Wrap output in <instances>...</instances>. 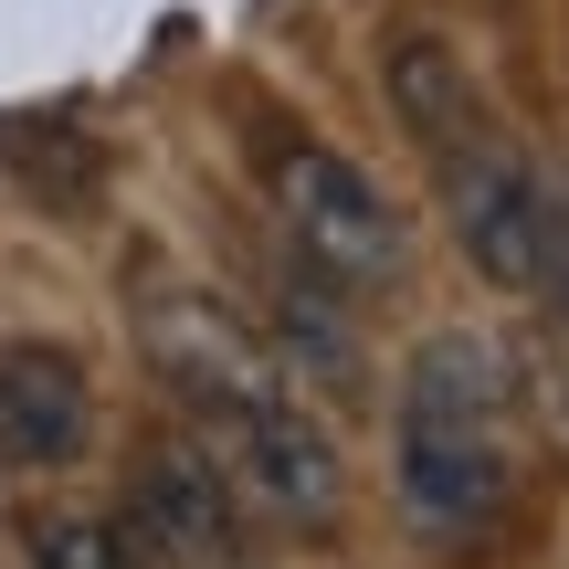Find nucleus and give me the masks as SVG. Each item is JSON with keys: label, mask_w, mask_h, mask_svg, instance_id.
Here are the masks:
<instances>
[{"label": "nucleus", "mask_w": 569, "mask_h": 569, "mask_svg": "<svg viewBox=\"0 0 569 569\" xmlns=\"http://www.w3.org/2000/svg\"><path fill=\"white\" fill-rule=\"evenodd\" d=\"M127 528L169 569H253V507L190 432H169L127 465Z\"/></svg>", "instance_id": "5"}, {"label": "nucleus", "mask_w": 569, "mask_h": 569, "mask_svg": "<svg viewBox=\"0 0 569 569\" xmlns=\"http://www.w3.org/2000/svg\"><path fill=\"white\" fill-rule=\"evenodd\" d=\"M432 190H443V222L465 243V264L486 284H538V222H549V190H538L528 148L507 138V117L475 127V138L432 148Z\"/></svg>", "instance_id": "4"}, {"label": "nucleus", "mask_w": 569, "mask_h": 569, "mask_svg": "<svg viewBox=\"0 0 569 569\" xmlns=\"http://www.w3.org/2000/svg\"><path fill=\"white\" fill-rule=\"evenodd\" d=\"M284 359H317V390H348L359 380V338L338 327V306L327 296H306V284H284Z\"/></svg>", "instance_id": "8"}, {"label": "nucleus", "mask_w": 569, "mask_h": 569, "mask_svg": "<svg viewBox=\"0 0 569 569\" xmlns=\"http://www.w3.org/2000/svg\"><path fill=\"white\" fill-rule=\"evenodd\" d=\"M538 296L569 317V201L549 190V222H538Z\"/></svg>", "instance_id": "9"}, {"label": "nucleus", "mask_w": 569, "mask_h": 569, "mask_svg": "<svg viewBox=\"0 0 569 569\" xmlns=\"http://www.w3.org/2000/svg\"><path fill=\"white\" fill-rule=\"evenodd\" d=\"M96 443V380L53 338H0V465L11 475H63Z\"/></svg>", "instance_id": "6"}, {"label": "nucleus", "mask_w": 569, "mask_h": 569, "mask_svg": "<svg viewBox=\"0 0 569 569\" xmlns=\"http://www.w3.org/2000/svg\"><path fill=\"white\" fill-rule=\"evenodd\" d=\"M32 569H169V559H148L127 517H42Z\"/></svg>", "instance_id": "7"}, {"label": "nucleus", "mask_w": 569, "mask_h": 569, "mask_svg": "<svg viewBox=\"0 0 569 569\" xmlns=\"http://www.w3.org/2000/svg\"><path fill=\"white\" fill-rule=\"evenodd\" d=\"M264 190H274V222L284 243L306 253V274H338V284H390L411 264V222L380 180H369L348 148L327 138H264Z\"/></svg>", "instance_id": "3"}, {"label": "nucleus", "mask_w": 569, "mask_h": 569, "mask_svg": "<svg viewBox=\"0 0 569 569\" xmlns=\"http://www.w3.org/2000/svg\"><path fill=\"white\" fill-rule=\"evenodd\" d=\"M390 496L422 538H486L507 507V380L486 338H432L401 369Z\"/></svg>", "instance_id": "2"}, {"label": "nucleus", "mask_w": 569, "mask_h": 569, "mask_svg": "<svg viewBox=\"0 0 569 569\" xmlns=\"http://www.w3.org/2000/svg\"><path fill=\"white\" fill-rule=\"evenodd\" d=\"M138 348L159 369V390L190 411V443L232 475V496L253 517L306 528V538H327L348 517V453L317 422V390H296V369L232 306H211L201 284H148Z\"/></svg>", "instance_id": "1"}]
</instances>
